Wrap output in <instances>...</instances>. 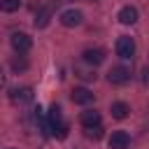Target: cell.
Listing matches in <instances>:
<instances>
[{"label":"cell","mask_w":149,"mask_h":149,"mask_svg":"<svg viewBox=\"0 0 149 149\" xmlns=\"http://www.w3.org/2000/svg\"><path fill=\"white\" fill-rule=\"evenodd\" d=\"M116 54H119L123 61L133 58V56H135V42H133V37H128V35H121V37L116 40Z\"/></svg>","instance_id":"6da1fadb"},{"label":"cell","mask_w":149,"mask_h":149,"mask_svg":"<svg viewBox=\"0 0 149 149\" xmlns=\"http://www.w3.org/2000/svg\"><path fill=\"white\" fill-rule=\"evenodd\" d=\"M9 42H12V49H14L16 54H26V51L33 47V40H30V35H26V33H14V35L9 37Z\"/></svg>","instance_id":"7a4b0ae2"},{"label":"cell","mask_w":149,"mask_h":149,"mask_svg":"<svg viewBox=\"0 0 149 149\" xmlns=\"http://www.w3.org/2000/svg\"><path fill=\"white\" fill-rule=\"evenodd\" d=\"M51 16H54V2L42 5L37 9V14H35V28H47L49 21H51Z\"/></svg>","instance_id":"3957f363"},{"label":"cell","mask_w":149,"mask_h":149,"mask_svg":"<svg viewBox=\"0 0 149 149\" xmlns=\"http://www.w3.org/2000/svg\"><path fill=\"white\" fill-rule=\"evenodd\" d=\"M107 79H109V84L121 86V84H126V81L130 79V70L123 68V65H116V68H112V70L107 72Z\"/></svg>","instance_id":"277c9868"},{"label":"cell","mask_w":149,"mask_h":149,"mask_svg":"<svg viewBox=\"0 0 149 149\" xmlns=\"http://www.w3.org/2000/svg\"><path fill=\"white\" fill-rule=\"evenodd\" d=\"M65 28H74V26H79L81 21H84V14L79 12V9H65V12H61V19H58Z\"/></svg>","instance_id":"5b68a950"},{"label":"cell","mask_w":149,"mask_h":149,"mask_svg":"<svg viewBox=\"0 0 149 149\" xmlns=\"http://www.w3.org/2000/svg\"><path fill=\"white\" fill-rule=\"evenodd\" d=\"M81 61L86 63V65H100L102 61H105V51L100 49V47H93V49H86L84 54H81Z\"/></svg>","instance_id":"8992f818"},{"label":"cell","mask_w":149,"mask_h":149,"mask_svg":"<svg viewBox=\"0 0 149 149\" xmlns=\"http://www.w3.org/2000/svg\"><path fill=\"white\" fill-rule=\"evenodd\" d=\"M130 144V137L126 130H114L109 135V149H128Z\"/></svg>","instance_id":"52a82bcc"},{"label":"cell","mask_w":149,"mask_h":149,"mask_svg":"<svg viewBox=\"0 0 149 149\" xmlns=\"http://www.w3.org/2000/svg\"><path fill=\"white\" fill-rule=\"evenodd\" d=\"M79 121H81V126H84V128L100 126V112H95V109H86V112H81V114H79Z\"/></svg>","instance_id":"ba28073f"},{"label":"cell","mask_w":149,"mask_h":149,"mask_svg":"<svg viewBox=\"0 0 149 149\" xmlns=\"http://www.w3.org/2000/svg\"><path fill=\"white\" fill-rule=\"evenodd\" d=\"M119 21H121L123 26H133V23L137 21V9H135L133 5L121 7V12H119Z\"/></svg>","instance_id":"9c48e42d"},{"label":"cell","mask_w":149,"mask_h":149,"mask_svg":"<svg viewBox=\"0 0 149 149\" xmlns=\"http://www.w3.org/2000/svg\"><path fill=\"white\" fill-rule=\"evenodd\" d=\"M72 100L77 102V105H88L91 100H93V93L88 91V88H84V86H77V88H72Z\"/></svg>","instance_id":"30bf717a"},{"label":"cell","mask_w":149,"mask_h":149,"mask_svg":"<svg viewBox=\"0 0 149 149\" xmlns=\"http://www.w3.org/2000/svg\"><path fill=\"white\" fill-rule=\"evenodd\" d=\"M12 100H14V102H30V100H33V88H30V86L16 88V91L12 93Z\"/></svg>","instance_id":"8fae6325"},{"label":"cell","mask_w":149,"mask_h":149,"mask_svg":"<svg viewBox=\"0 0 149 149\" xmlns=\"http://www.w3.org/2000/svg\"><path fill=\"white\" fill-rule=\"evenodd\" d=\"M128 112H130V107L126 102H112V116L114 119H126Z\"/></svg>","instance_id":"7c38bea8"},{"label":"cell","mask_w":149,"mask_h":149,"mask_svg":"<svg viewBox=\"0 0 149 149\" xmlns=\"http://www.w3.org/2000/svg\"><path fill=\"white\" fill-rule=\"evenodd\" d=\"M9 65H12V70H14V72H23V70L28 68V61L19 54V56H14V58H12V63H9Z\"/></svg>","instance_id":"4fadbf2b"},{"label":"cell","mask_w":149,"mask_h":149,"mask_svg":"<svg viewBox=\"0 0 149 149\" xmlns=\"http://www.w3.org/2000/svg\"><path fill=\"white\" fill-rule=\"evenodd\" d=\"M0 7L2 12H16L21 7V0H0Z\"/></svg>","instance_id":"5bb4252c"},{"label":"cell","mask_w":149,"mask_h":149,"mask_svg":"<svg viewBox=\"0 0 149 149\" xmlns=\"http://www.w3.org/2000/svg\"><path fill=\"white\" fill-rule=\"evenodd\" d=\"M84 135L88 140H100L102 137V128L100 126H93V128H84Z\"/></svg>","instance_id":"9a60e30c"},{"label":"cell","mask_w":149,"mask_h":149,"mask_svg":"<svg viewBox=\"0 0 149 149\" xmlns=\"http://www.w3.org/2000/svg\"><path fill=\"white\" fill-rule=\"evenodd\" d=\"M142 74H144L142 79H144V81H149V68H144V72H142Z\"/></svg>","instance_id":"2e32d148"},{"label":"cell","mask_w":149,"mask_h":149,"mask_svg":"<svg viewBox=\"0 0 149 149\" xmlns=\"http://www.w3.org/2000/svg\"><path fill=\"white\" fill-rule=\"evenodd\" d=\"M91 2H98V0H91Z\"/></svg>","instance_id":"e0dca14e"}]
</instances>
